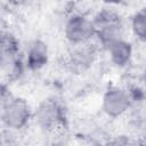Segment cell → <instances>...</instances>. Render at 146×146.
<instances>
[{
	"mask_svg": "<svg viewBox=\"0 0 146 146\" xmlns=\"http://www.w3.org/2000/svg\"><path fill=\"white\" fill-rule=\"evenodd\" d=\"M92 25L95 34L98 35L99 40L105 47H107L114 40L120 39L122 33V19L120 15L113 10L103 9L99 11L94 19Z\"/></svg>",
	"mask_w": 146,
	"mask_h": 146,
	"instance_id": "6da1fadb",
	"label": "cell"
},
{
	"mask_svg": "<svg viewBox=\"0 0 146 146\" xmlns=\"http://www.w3.org/2000/svg\"><path fill=\"white\" fill-rule=\"evenodd\" d=\"M0 119H1V110H0Z\"/></svg>",
	"mask_w": 146,
	"mask_h": 146,
	"instance_id": "7c38bea8",
	"label": "cell"
},
{
	"mask_svg": "<svg viewBox=\"0 0 146 146\" xmlns=\"http://www.w3.org/2000/svg\"><path fill=\"white\" fill-rule=\"evenodd\" d=\"M35 119L38 124L46 131H55L67 125L65 110L56 99L43 100L35 112Z\"/></svg>",
	"mask_w": 146,
	"mask_h": 146,
	"instance_id": "7a4b0ae2",
	"label": "cell"
},
{
	"mask_svg": "<svg viewBox=\"0 0 146 146\" xmlns=\"http://www.w3.org/2000/svg\"><path fill=\"white\" fill-rule=\"evenodd\" d=\"M130 105L129 94L117 87H110L103 98V110L112 117H116L124 113Z\"/></svg>",
	"mask_w": 146,
	"mask_h": 146,
	"instance_id": "8992f818",
	"label": "cell"
},
{
	"mask_svg": "<svg viewBox=\"0 0 146 146\" xmlns=\"http://www.w3.org/2000/svg\"><path fill=\"white\" fill-rule=\"evenodd\" d=\"M106 48L110 51L112 62L116 66H124L130 60L132 54V47L129 42L117 39L111 42Z\"/></svg>",
	"mask_w": 146,
	"mask_h": 146,
	"instance_id": "9c48e42d",
	"label": "cell"
},
{
	"mask_svg": "<svg viewBox=\"0 0 146 146\" xmlns=\"http://www.w3.org/2000/svg\"><path fill=\"white\" fill-rule=\"evenodd\" d=\"M74 46L76 47L68 52L65 64L71 72L79 74L84 72L92 65L96 58V49L92 46L87 44L86 42Z\"/></svg>",
	"mask_w": 146,
	"mask_h": 146,
	"instance_id": "277c9868",
	"label": "cell"
},
{
	"mask_svg": "<svg viewBox=\"0 0 146 146\" xmlns=\"http://www.w3.org/2000/svg\"><path fill=\"white\" fill-rule=\"evenodd\" d=\"M48 62V48L47 44L41 40H35L27 54V66L32 71L40 70Z\"/></svg>",
	"mask_w": 146,
	"mask_h": 146,
	"instance_id": "ba28073f",
	"label": "cell"
},
{
	"mask_svg": "<svg viewBox=\"0 0 146 146\" xmlns=\"http://www.w3.org/2000/svg\"><path fill=\"white\" fill-rule=\"evenodd\" d=\"M104 1L107 3H119L121 0H104Z\"/></svg>",
	"mask_w": 146,
	"mask_h": 146,
	"instance_id": "8fae6325",
	"label": "cell"
},
{
	"mask_svg": "<svg viewBox=\"0 0 146 146\" xmlns=\"http://www.w3.org/2000/svg\"><path fill=\"white\" fill-rule=\"evenodd\" d=\"M18 41L7 31H0V67L13 65L18 60Z\"/></svg>",
	"mask_w": 146,
	"mask_h": 146,
	"instance_id": "52a82bcc",
	"label": "cell"
},
{
	"mask_svg": "<svg viewBox=\"0 0 146 146\" xmlns=\"http://www.w3.org/2000/svg\"><path fill=\"white\" fill-rule=\"evenodd\" d=\"M30 106L23 98H9L6 100L1 119L11 129H22L30 120Z\"/></svg>",
	"mask_w": 146,
	"mask_h": 146,
	"instance_id": "3957f363",
	"label": "cell"
},
{
	"mask_svg": "<svg viewBox=\"0 0 146 146\" xmlns=\"http://www.w3.org/2000/svg\"><path fill=\"white\" fill-rule=\"evenodd\" d=\"M92 35H95L92 22L86 17L74 15L67 21L65 26V36L73 44L87 42Z\"/></svg>",
	"mask_w": 146,
	"mask_h": 146,
	"instance_id": "5b68a950",
	"label": "cell"
},
{
	"mask_svg": "<svg viewBox=\"0 0 146 146\" xmlns=\"http://www.w3.org/2000/svg\"><path fill=\"white\" fill-rule=\"evenodd\" d=\"M131 25H132V31L135 35L141 42H145L146 40V15H145L144 9L135 14V16L132 17Z\"/></svg>",
	"mask_w": 146,
	"mask_h": 146,
	"instance_id": "30bf717a",
	"label": "cell"
}]
</instances>
